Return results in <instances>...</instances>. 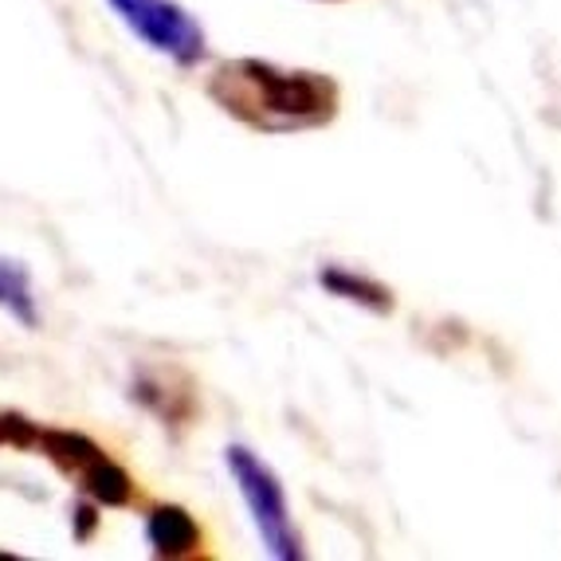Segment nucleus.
I'll return each mask as SVG.
<instances>
[{
    "label": "nucleus",
    "mask_w": 561,
    "mask_h": 561,
    "mask_svg": "<svg viewBox=\"0 0 561 561\" xmlns=\"http://www.w3.org/2000/svg\"><path fill=\"white\" fill-rule=\"evenodd\" d=\"M220 111L260 134L319 130L337 118L342 91L319 71H287L267 59H228L208 79Z\"/></svg>",
    "instance_id": "nucleus-1"
},
{
    "label": "nucleus",
    "mask_w": 561,
    "mask_h": 561,
    "mask_svg": "<svg viewBox=\"0 0 561 561\" xmlns=\"http://www.w3.org/2000/svg\"><path fill=\"white\" fill-rule=\"evenodd\" d=\"M225 459H228V471H232L236 486H240L243 503L252 511L263 546L283 561L302 558V542H299V534H295V526H290V506H287V495H283L279 476H275L255 451L240 448V444L228 448Z\"/></svg>",
    "instance_id": "nucleus-2"
},
{
    "label": "nucleus",
    "mask_w": 561,
    "mask_h": 561,
    "mask_svg": "<svg viewBox=\"0 0 561 561\" xmlns=\"http://www.w3.org/2000/svg\"><path fill=\"white\" fill-rule=\"evenodd\" d=\"M111 9L141 44H150L173 64L193 67L205 59V32L178 0H111Z\"/></svg>",
    "instance_id": "nucleus-3"
},
{
    "label": "nucleus",
    "mask_w": 561,
    "mask_h": 561,
    "mask_svg": "<svg viewBox=\"0 0 561 561\" xmlns=\"http://www.w3.org/2000/svg\"><path fill=\"white\" fill-rule=\"evenodd\" d=\"M319 283L334 299L357 302V307L374 310V314H393V307H397L393 290L385 287V283L369 279V275H362V272H350V267H322Z\"/></svg>",
    "instance_id": "nucleus-4"
},
{
    "label": "nucleus",
    "mask_w": 561,
    "mask_h": 561,
    "mask_svg": "<svg viewBox=\"0 0 561 561\" xmlns=\"http://www.w3.org/2000/svg\"><path fill=\"white\" fill-rule=\"evenodd\" d=\"M150 542L158 553H169V558H181V553H193L201 542L197 523L188 518V511L181 506H161L150 515Z\"/></svg>",
    "instance_id": "nucleus-5"
},
{
    "label": "nucleus",
    "mask_w": 561,
    "mask_h": 561,
    "mask_svg": "<svg viewBox=\"0 0 561 561\" xmlns=\"http://www.w3.org/2000/svg\"><path fill=\"white\" fill-rule=\"evenodd\" d=\"M0 310H9L24 327H36V299H32L28 272L12 260H0Z\"/></svg>",
    "instance_id": "nucleus-6"
}]
</instances>
